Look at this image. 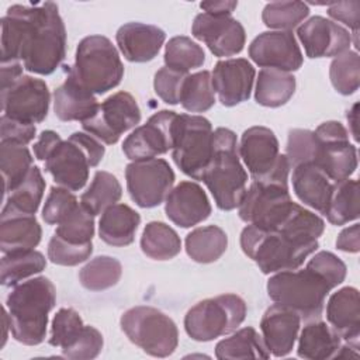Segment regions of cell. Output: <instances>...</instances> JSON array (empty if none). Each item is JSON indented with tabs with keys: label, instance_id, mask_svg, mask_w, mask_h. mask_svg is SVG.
I'll list each match as a JSON object with an SVG mask.
<instances>
[{
	"label": "cell",
	"instance_id": "cell-1",
	"mask_svg": "<svg viewBox=\"0 0 360 360\" xmlns=\"http://www.w3.org/2000/svg\"><path fill=\"white\" fill-rule=\"evenodd\" d=\"M66 56V30L58 6L14 4L1 18V62H21L35 75H51Z\"/></svg>",
	"mask_w": 360,
	"mask_h": 360
},
{
	"label": "cell",
	"instance_id": "cell-2",
	"mask_svg": "<svg viewBox=\"0 0 360 360\" xmlns=\"http://www.w3.org/2000/svg\"><path fill=\"white\" fill-rule=\"evenodd\" d=\"M56 302L53 283L44 276L17 284L6 300L13 338L27 346L45 340L48 315Z\"/></svg>",
	"mask_w": 360,
	"mask_h": 360
},
{
	"label": "cell",
	"instance_id": "cell-3",
	"mask_svg": "<svg viewBox=\"0 0 360 360\" xmlns=\"http://www.w3.org/2000/svg\"><path fill=\"white\" fill-rule=\"evenodd\" d=\"M217 207L231 211L239 207L248 183V173L239 160L238 139L233 131L217 128L211 159L201 176Z\"/></svg>",
	"mask_w": 360,
	"mask_h": 360
},
{
	"label": "cell",
	"instance_id": "cell-4",
	"mask_svg": "<svg viewBox=\"0 0 360 360\" xmlns=\"http://www.w3.org/2000/svg\"><path fill=\"white\" fill-rule=\"evenodd\" d=\"M318 240L302 242L277 231L248 225L240 233V248L263 274L298 269L318 249Z\"/></svg>",
	"mask_w": 360,
	"mask_h": 360
},
{
	"label": "cell",
	"instance_id": "cell-5",
	"mask_svg": "<svg viewBox=\"0 0 360 360\" xmlns=\"http://www.w3.org/2000/svg\"><path fill=\"white\" fill-rule=\"evenodd\" d=\"M332 285L315 270H284L274 273L267 281L269 297L284 307L295 311L301 319H319L323 312L325 300Z\"/></svg>",
	"mask_w": 360,
	"mask_h": 360
},
{
	"label": "cell",
	"instance_id": "cell-6",
	"mask_svg": "<svg viewBox=\"0 0 360 360\" xmlns=\"http://www.w3.org/2000/svg\"><path fill=\"white\" fill-rule=\"evenodd\" d=\"M105 148L87 132H73L62 141L45 160V170L53 181L70 191H79L89 180L90 167L97 166Z\"/></svg>",
	"mask_w": 360,
	"mask_h": 360
},
{
	"label": "cell",
	"instance_id": "cell-7",
	"mask_svg": "<svg viewBox=\"0 0 360 360\" xmlns=\"http://www.w3.org/2000/svg\"><path fill=\"white\" fill-rule=\"evenodd\" d=\"M70 70L93 94L112 90L124 76V65L117 48L103 35H89L79 42Z\"/></svg>",
	"mask_w": 360,
	"mask_h": 360
},
{
	"label": "cell",
	"instance_id": "cell-8",
	"mask_svg": "<svg viewBox=\"0 0 360 360\" xmlns=\"http://www.w3.org/2000/svg\"><path fill=\"white\" fill-rule=\"evenodd\" d=\"M246 311V302L236 294L207 298L187 311L184 329L193 340L210 342L235 332L245 321Z\"/></svg>",
	"mask_w": 360,
	"mask_h": 360
},
{
	"label": "cell",
	"instance_id": "cell-9",
	"mask_svg": "<svg viewBox=\"0 0 360 360\" xmlns=\"http://www.w3.org/2000/svg\"><path fill=\"white\" fill-rule=\"evenodd\" d=\"M120 325L134 345L153 357H167L177 349V326L158 308L148 305L129 308L122 314Z\"/></svg>",
	"mask_w": 360,
	"mask_h": 360
},
{
	"label": "cell",
	"instance_id": "cell-10",
	"mask_svg": "<svg viewBox=\"0 0 360 360\" xmlns=\"http://www.w3.org/2000/svg\"><path fill=\"white\" fill-rule=\"evenodd\" d=\"M212 145L214 131L205 117L177 114L173 129L172 158L186 176L201 180L212 155Z\"/></svg>",
	"mask_w": 360,
	"mask_h": 360
},
{
	"label": "cell",
	"instance_id": "cell-11",
	"mask_svg": "<svg viewBox=\"0 0 360 360\" xmlns=\"http://www.w3.org/2000/svg\"><path fill=\"white\" fill-rule=\"evenodd\" d=\"M238 152L253 181L288 184L291 167L287 156L280 153L278 141L270 128H248L240 136Z\"/></svg>",
	"mask_w": 360,
	"mask_h": 360
},
{
	"label": "cell",
	"instance_id": "cell-12",
	"mask_svg": "<svg viewBox=\"0 0 360 360\" xmlns=\"http://www.w3.org/2000/svg\"><path fill=\"white\" fill-rule=\"evenodd\" d=\"M314 165L333 183L350 179L357 169V149L349 142V132L339 121L322 122L315 131Z\"/></svg>",
	"mask_w": 360,
	"mask_h": 360
},
{
	"label": "cell",
	"instance_id": "cell-13",
	"mask_svg": "<svg viewBox=\"0 0 360 360\" xmlns=\"http://www.w3.org/2000/svg\"><path fill=\"white\" fill-rule=\"evenodd\" d=\"M139 122L141 108L134 96L128 91H117L98 104L96 114L82 122V127L98 141L112 145Z\"/></svg>",
	"mask_w": 360,
	"mask_h": 360
},
{
	"label": "cell",
	"instance_id": "cell-14",
	"mask_svg": "<svg viewBox=\"0 0 360 360\" xmlns=\"http://www.w3.org/2000/svg\"><path fill=\"white\" fill-rule=\"evenodd\" d=\"M174 179L173 169L160 158L131 162L125 169L128 193L142 208L160 205L170 193Z\"/></svg>",
	"mask_w": 360,
	"mask_h": 360
},
{
	"label": "cell",
	"instance_id": "cell-15",
	"mask_svg": "<svg viewBox=\"0 0 360 360\" xmlns=\"http://www.w3.org/2000/svg\"><path fill=\"white\" fill-rule=\"evenodd\" d=\"M49 101L51 94L46 83L28 75H22L1 90L4 115L28 124H38L46 118Z\"/></svg>",
	"mask_w": 360,
	"mask_h": 360
},
{
	"label": "cell",
	"instance_id": "cell-16",
	"mask_svg": "<svg viewBox=\"0 0 360 360\" xmlns=\"http://www.w3.org/2000/svg\"><path fill=\"white\" fill-rule=\"evenodd\" d=\"M177 112L160 110L124 141L122 152L132 160H148L173 149V129Z\"/></svg>",
	"mask_w": 360,
	"mask_h": 360
},
{
	"label": "cell",
	"instance_id": "cell-17",
	"mask_svg": "<svg viewBox=\"0 0 360 360\" xmlns=\"http://www.w3.org/2000/svg\"><path fill=\"white\" fill-rule=\"evenodd\" d=\"M191 34L194 38L202 41L218 58L239 53L246 42L243 25L231 15L201 13L193 21Z\"/></svg>",
	"mask_w": 360,
	"mask_h": 360
},
{
	"label": "cell",
	"instance_id": "cell-18",
	"mask_svg": "<svg viewBox=\"0 0 360 360\" xmlns=\"http://www.w3.org/2000/svg\"><path fill=\"white\" fill-rule=\"evenodd\" d=\"M249 56L264 69L283 72L298 70L304 62L292 31H266L259 34L249 45Z\"/></svg>",
	"mask_w": 360,
	"mask_h": 360
},
{
	"label": "cell",
	"instance_id": "cell-19",
	"mask_svg": "<svg viewBox=\"0 0 360 360\" xmlns=\"http://www.w3.org/2000/svg\"><path fill=\"white\" fill-rule=\"evenodd\" d=\"M297 35L308 58L338 56L349 49L352 34L338 22L322 15H314L302 22Z\"/></svg>",
	"mask_w": 360,
	"mask_h": 360
},
{
	"label": "cell",
	"instance_id": "cell-20",
	"mask_svg": "<svg viewBox=\"0 0 360 360\" xmlns=\"http://www.w3.org/2000/svg\"><path fill=\"white\" fill-rule=\"evenodd\" d=\"M256 72L252 63L243 58L218 60L211 82L214 93L225 107H233L249 100Z\"/></svg>",
	"mask_w": 360,
	"mask_h": 360
},
{
	"label": "cell",
	"instance_id": "cell-21",
	"mask_svg": "<svg viewBox=\"0 0 360 360\" xmlns=\"http://www.w3.org/2000/svg\"><path fill=\"white\" fill-rule=\"evenodd\" d=\"M210 200L202 187L194 181H180L165 200L166 217L181 228L194 226L211 214Z\"/></svg>",
	"mask_w": 360,
	"mask_h": 360
},
{
	"label": "cell",
	"instance_id": "cell-22",
	"mask_svg": "<svg viewBox=\"0 0 360 360\" xmlns=\"http://www.w3.org/2000/svg\"><path fill=\"white\" fill-rule=\"evenodd\" d=\"M301 321V316L295 311L277 302L264 311L260 321V330L270 354L284 357L294 349Z\"/></svg>",
	"mask_w": 360,
	"mask_h": 360
},
{
	"label": "cell",
	"instance_id": "cell-23",
	"mask_svg": "<svg viewBox=\"0 0 360 360\" xmlns=\"http://www.w3.org/2000/svg\"><path fill=\"white\" fill-rule=\"evenodd\" d=\"M115 39L127 60L143 63L155 59L166 39V34L152 24L127 22L118 28Z\"/></svg>",
	"mask_w": 360,
	"mask_h": 360
},
{
	"label": "cell",
	"instance_id": "cell-24",
	"mask_svg": "<svg viewBox=\"0 0 360 360\" xmlns=\"http://www.w3.org/2000/svg\"><path fill=\"white\" fill-rule=\"evenodd\" d=\"M326 319L340 339L359 347L360 301L357 288L347 285L333 292L326 304Z\"/></svg>",
	"mask_w": 360,
	"mask_h": 360
},
{
	"label": "cell",
	"instance_id": "cell-25",
	"mask_svg": "<svg viewBox=\"0 0 360 360\" xmlns=\"http://www.w3.org/2000/svg\"><path fill=\"white\" fill-rule=\"evenodd\" d=\"M98 108L94 94L72 73L53 91V111L60 121H87Z\"/></svg>",
	"mask_w": 360,
	"mask_h": 360
},
{
	"label": "cell",
	"instance_id": "cell-26",
	"mask_svg": "<svg viewBox=\"0 0 360 360\" xmlns=\"http://www.w3.org/2000/svg\"><path fill=\"white\" fill-rule=\"evenodd\" d=\"M292 190L305 205L325 215L333 181L314 163H301L292 167Z\"/></svg>",
	"mask_w": 360,
	"mask_h": 360
},
{
	"label": "cell",
	"instance_id": "cell-27",
	"mask_svg": "<svg viewBox=\"0 0 360 360\" xmlns=\"http://www.w3.org/2000/svg\"><path fill=\"white\" fill-rule=\"evenodd\" d=\"M141 215L127 204L108 207L98 221L100 239L111 246H128L135 239Z\"/></svg>",
	"mask_w": 360,
	"mask_h": 360
},
{
	"label": "cell",
	"instance_id": "cell-28",
	"mask_svg": "<svg viewBox=\"0 0 360 360\" xmlns=\"http://www.w3.org/2000/svg\"><path fill=\"white\" fill-rule=\"evenodd\" d=\"M42 229L35 215L1 214L0 248L3 255L17 250H30L41 242Z\"/></svg>",
	"mask_w": 360,
	"mask_h": 360
},
{
	"label": "cell",
	"instance_id": "cell-29",
	"mask_svg": "<svg viewBox=\"0 0 360 360\" xmlns=\"http://www.w3.org/2000/svg\"><path fill=\"white\" fill-rule=\"evenodd\" d=\"M340 346L342 339L332 326L323 321L314 319L301 330L297 354L308 360L335 359Z\"/></svg>",
	"mask_w": 360,
	"mask_h": 360
},
{
	"label": "cell",
	"instance_id": "cell-30",
	"mask_svg": "<svg viewBox=\"0 0 360 360\" xmlns=\"http://www.w3.org/2000/svg\"><path fill=\"white\" fill-rule=\"evenodd\" d=\"M45 180L38 166H32L27 176L6 194L1 214L35 215L44 197Z\"/></svg>",
	"mask_w": 360,
	"mask_h": 360
},
{
	"label": "cell",
	"instance_id": "cell-31",
	"mask_svg": "<svg viewBox=\"0 0 360 360\" xmlns=\"http://www.w3.org/2000/svg\"><path fill=\"white\" fill-rule=\"evenodd\" d=\"M295 91V77L290 72L262 69L257 75L255 98L263 107L284 105Z\"/></svg>",
	"mask_w": 360,
	"mask_h": 360
},
{
	"label": "cell",
	"instance_id": "cell-32",
	"mask_svg": "<svg viewBox=\"0 0 360 360\" xmlns=\"http://www.w3.org/2000/svg\"><path fill=\"white\" fill-rule=\"evenodd\" d=\"M228 236L217 225L193 229L186 236V252L197 263H212L226 250Z\"/></svg>",
	"mask_w": 360,
	"mask_h": 360
},
{
	"label": "cell",
	"instance_id": "cell-33",
	"mask_svg": "<svg viewBox=\"0 0 360 360\" xmlns=\"http://www.w3.org/2000/svg\"><path fill=\"white\" fill-rule=\"evenodd\" d=\"M217 359H269L270 352L266 347L263 338L255 328L246 326L236 330L226 339H222L215 346Z\"/></svg>",
	"mask_w": 360,
	"mask_h": 360
},
{
	"label": "cell",
	"instance_id": "cell-34",
	"mask_svg": "<svg viewBox=\"0 0 360 360\" xmlns=\"http://www.w3.org/2000/svg\"><path fill=\"white\" fill-rule=\"evenodd\" d=\"M45 267V256L35 249L4 253L1 257L0 281L6 287L17 285L20 281L41 273Z\"/></svg>",
	"mask_w": 360,
	"mask_h": 360
},
{
	"label": "cell",
	"instance_id": "cell-35",
	"mask_svg": "<svg viewBox=\"0 0 360 360\" xmlns=\"http://www.w3.org/2000/svg\"><path fill=\"white\" fill-rule=\"evenodd\" d=\"M359 183L345 179L333 183L329 197L326 218L333 225H345L359 218Z\"/></svg>",
	"mask_w": 360,
	"mask_h": 360
},
{
	"label": "cell",
	"instance_id": "cell-36",
	"mask_svg": "<svg viewBox=\"0 0 360 360\" xmlns=\"http://www.w3.org/2000/svg\"><path fill=\"white\" fill-rule=\"evenodd\" d=\"M142 252L155 260H169L180 253L181 240L177 232L160 221L146 224L141 236Z\"/></svg>",
	"mask_w": 360,
	"mask_h": 360
},
{
	"label": "cell",
	"instance_id": "cell-37",
	"mask_svg": "<svg viewBox=\"0 0 360 360\" xmlns=\"http://www.w3.org/2000/svg\"><path fill=\"white\" fill-rule=\"evenodd\" d=\"M122 195V187L118 179L104 170H97L89 186L82 194L80 202L93 214H103L108 207L118 202Z\"/></svg>",
	"mask_w": 360,
	"mask_h": 360
},
{
	"label": "cell",
	"instance_id": "cell-38",
	"mask_svg": "<svg viewBox=\"0 0 360 360\" xmlns=\"http://www.w3.org/2000/svg\"><path fill=\"white\" fill-rule=\"evenodd\" d=\"M122 274V266L118 259L111 256H97L86 263L79 271L80 284L90 291H103L114 287Z\"/></svg>",
	"mask_w": 360,
	"mask_h": 360
},
{
	"label": "cell",
	"instance_id": "cell-39",
	"mask_svg": "<svg viewBox=\"0 0 360 360\" xmlns=\"http://www.w3.org/2000/svg\"><path fill=\"white\" fill-rule=\"evenodd\" d=\"M32 155L24 145L11 142L0 143V169L4 183V194L13 190L32 167Z\"/></svg>",
	"mask_w": 360,
	"mask_h": 360
},
{
	"label": "cell",
	"instance_id": "cell-40",
	"mask_svg": "<svg viewBox=\"0 0 360 360\" xmlns=\"http://www.w3.org/2000/svg\"><path fill=\"white\" fill-rule=\"evenodd\" d=\"M180 104L188 112H204L215 104V93L208 70L187 75L180 91Z\"/></svg>",
	"mask_w": 360,
	"mask_h": 360
},
{
	"label": "cell",
	"instance_id": "cell-41",
	"mask_svg": "<svg viewBox=\"0 0 360 360\" xmlns=\"http://www.w3.org/2000/svg\"><path fill=\"white\" fill-rule=\"evenodd\" d=\"M165 65L170 69L188 73L204 65V49L191 38L179 35L169 39L165 48Z\"/></svg>",
	"mask_w": 360,
	"mask_h": 360
},
{
	"label": "cell",
	"instance_id": "cell-42",
	"mask_svg": "<svg viewBox=\"0 0 360 360\" xmlns=\"http://www.w3.org/2000/svg\"><path fill=\"white\" fill-rule=\"evenodd\" d=\"M309 14V7L302 1H271L262 13L266 27L277 31H291Z\"/></svg>",
	"mask_w": 360,
	"mask_h": 360
},
{
	"label": "cell",
	"instance_id": "cell-43",
	"mask_svg": "<svg viewBox=\"0 0 360 360\" xmlns=\"http://www.w3.org/2000/svg\"><path fill=\"white\" fill-rule=\"evenodd\" d=\"M329 77L335 90L343 96L353 94L360 84V59L356 51H345L335 56L329 66Z\"/></svg>",
	"mask_w": 360,
	"mask_h": 360
},
{
	"label": "cell",
	"instance_id": "cell-44",
	"mask_svg": "<svg viewBox=\"0 0 360 360\" xmlns=\"http://www.w3.org/2000/svg\"><path fill=\"white\" fill-rule=\"evenodd\" d=\"M55 233L70 243H89L94 236V215L82 202H77L58 224Z\"/></svg>",
	"mask_w": 360,
	"mask_h": 360
},
{
	"label": "cell",
	"instance_id": "cell-45",
	"mask_svg": "<svg viewBox=\"0 0 360 360\" xmlns=\"http://www.w3.org/2000/svg\"><path fill=\"white\" fill-rule=\"evenodd\" d=\"M84 323L73 308H60L52 321L49 345L65 349L82 332Z\"/></svg>",
	"mask_w": 360,
	"mask_h": 360
},
{
	"label": "cell",
	"instance_id": "cell-46",
	"mask_svg": "<svg viewBox=\"0 0 360 360\" xmlns=\"http://www.w3.org/2000/svg\"><path fill=\"white\" fill-rule=\"evenodd\" d=\"M93 252V243H70L56 233L48 243V259L59 266H76L86 262Z\"/></svg>",
	"mask_w": 360,
	"mask_h": 360
},
{
	"label": "cell",
	"instance_id": "cell-47",
	"mask_svg": "<svg viewBox=\"0 0 360 360\" xmlns=\"http://www.w3.org/2000/svg\"><path fill=\"white\" fill-rule=\"evenodd\" d=\"M316 138L314 131L295 128L288 132L285 156L288 159L290 167L301 163H312L316 152Z\"/></svg>",
	"mask_w": 360,
	"mask_h": 360
},
{
	"label": "cell",
	"instance_id": "cell-48",
	"mask_svg": "<svg viewBox=\"0 0 360 360\" xmlns=\"http://www.w3.org/2000/svg\"><path fill=\"white\" fill-rule=\"evenodd\" d=\"M77 204L76 195L60 186L51 187L42 208V219L48 225H58Z\"/></svg>",
	"mask_w": 360,
	"mask_h": 360
},
{
	"label": "cell",
	"instance_id": "cell-49",
	"mask_svg": "<svg viewBox=\"0 0 360 360\" xmlns=\"http://www.w3.org/2000/svg\"><path fill=\"white\" fill-rule=\"evenodd\" d=\"M103 349V335L94 326L84 325L76 339L62 349V353L68 359H94Z\"/></svg>",
	"mask_w": 360,
	"mask_h": 360
},
{
	"label": "cell",
	"instance_id": "cell-50",
	"mask_svg": "<svg viewBox=\"0 0 360 360\" xmlns=\"http://www.w3.org/2000/svg\"><path fill=\"white\" fill-rule=\"evenodd\" d=\"M188 73H183L167 66L160 68L155 73L153 87L155 93L166 103V104H179L180 103V91L184 83V79Z\"/></svg>",
	"mask_w": 360,
	"mask_h": 360
},
{
	"label": "cell",
	"instance_id": "cell-51",
	"mask_svg": "<svg viewBox=\"0 0 360 360\" xmlns=\"http://www.w3.org/2000/svg\"><path fill=\"white\" fill-rule=\"evenodd\" d=\"M307 266L319 273L332 285V288L342 284L346 277V264L332 252H318Z\"/></svg>",
	"mask_w": 360,
	"mask_h": 360
},
{
	"label": "cell",
	"instance_id": "cell-52",
	"mask_svg": "<svg viewBox=\"0 0 360 360\" xmlns=\"http://www.w3.org/2000/svg\"><path fill=\"white\" fill-rule=\"evenodd\" d=\"M0 127H1V132H0L1 142H11V143L24 145V146L28 145L35 138V132H37V128L34 124L22 122V121L10 118L4 114L1 115Z\"/></svg>",
	"mask_w": 360,
	"mask_h": 360
},
{
	"label": "cell",
	"instance_id": "cell-53",
	"mask_svg": "<svg viewBox=\"0 0 360 360\" xmlns=\"http://www.w3.org/2000/svg\"><path fill=\"white\" fill-rule=\"evenodd\" d=\"M328 14L335 21L343 22L352 28L353 32H359L360 25V3L359 1H339L328 4Z\"/></svg>",
	"mask_w": 360,
	"mask_h": 360
},
{
	"label": "cell",
	"instance_id": "cell-54",
	"mask_svg": "<svg viewBox=\"0 0 360 360\" xmlns=\"http://www.w3.org/2000/svg\"><path fill=\"white\" fill-rule=\"evenodd\" d=\"M63 139L60 138V135L55 131L46 129L42 131L39 138L37 139V142L34 143L32 149H34V155L38 160H46L49 158V155L55 150V148L62 142Z\"/></svg>",
	"mask_w": 360,
	"mask_h": 360
},
{
	"label": "cell",
	"instance_id": "cell-55",
	"mask_svg": "<svg viewBox=\"0 0 360 360\" xmlns=\"http://www.w3.org/2000/svg\"><path fill=\"white\" fill-rule=\"evenodd\" d=\"M336 248L347 253H357L360 250V226L357 222L345 228L339 233L336 239Z\"/></svg>",
	"mask_w": 360,
	"mask_h": 360
},
{
	"label": "cell",
	"instance_id": "cell-56",
	"mask_svg": "<svg viewBox=\"0 0 360 360\" xmlns=\"http://www.w3.org/2000/svg\"><path fill=\"white\" fill-rule=\"evenodd\" d=\"M200 7L204 13L212 15H231L233 10L238 7V1L233 0H218V1H202Z\"/></svg>",
	"mask_w": 360,
	"mask_h": 360
},
{
	"label": "cell",
	"instance_id": "cell-57",
	"mask_svg": "<svg viewBox=\"0 0 360 360\" xmlns=\"http://www.w3.org/2000/svg\"><path fill=\"white\" fill-rule=\"evenodd\" d=\"M22 63L21 62H1V90L7 89L18 77L22 76Z\"/></svg>",
	"mask_w": 360,
	"mask_h": 360
},
{
	"label": "cell",
	"instance_id": "cell-58",
	"mask_svg": "<svg viewBox=\"0 0 360 360\" xmlns=\"http://www.w3.org/2000/svg\"><path fill=\"white\" fill-rule=\"evenodd\" d=\"M357 108H359V103H354L353 107L347 111V121L352 127V135L356 141H359V136H357Z\"/></svg>",
	"mask_w": 360,
	"mask_h": 360
}]
</instances>
